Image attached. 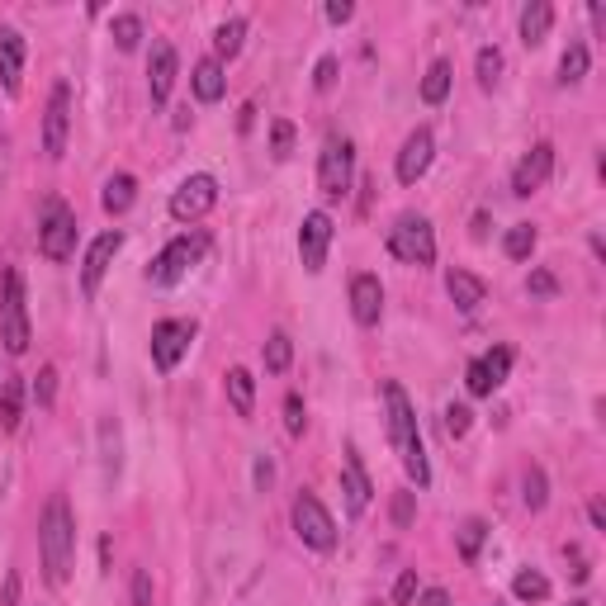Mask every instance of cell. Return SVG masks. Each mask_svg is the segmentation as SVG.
Wrapping results in <instances>:
<instances>
[{"mask_svg": "<svg viewBox=\"0 0 606 606\" xmlns=\"http://www.w3.org/2000/svg\"><path fill=\"white\" fill-rule=\"evenodd\" d=\"M34 398H38V408H53V398H57V365H43V370H38Z\"/></svg>", "mask_w": 606, "mask_h": 606, "instance_id": "cell-39", "label": "cell"}, {"mask_svg": "<svg viewBox=\"0 0 606 606\" xmlns=\"http://www.w3.org/2000/svg\"><path fill=\"white\" fill-rule=\"evenodd\" d=\"M223 389H228L232 412H237V417H251V408H256V379H251L247 370H228Z\"/></svg>", "mask_w": 606, "mask_h": 606, "instance_id": "cell-26", "label": "cell"}, {"mask_svg": "<svg viewBox=\"0 0 606 606\" xmlns=\"http://www.w3.org/2000/svg\"><path fill=\"white\" fill-rule=\"evenodd\" d=\"M289 152H294V124H289V119H275V124H270V157L285 161Z\"/></svg>", "mask_w": 606, "mask_h": 606, "instance_id": "cell-36", "label": "cell"}, {"mask_svg": "<svg viewBox=\"0 0 606 606\" xmlns=\"http://www.w3.org/2000/svg\"><path fill=\"white\" fill-rule=\"evenodd\" d=\"M190 341H195V322H185V318H161L157 327H152V365H157L161 375H171L180 360H185Z\"/></svg>", "mask_w": 606, "mask_h": 606, "instance_id": "cell-9", "label": "cell"}, {"mask_svg": "<svg viewBox=\"0 0 606 606\" xmlns=\"http://www.w3.org/2000/svg\"><path fill=\"white\" fill-rule=\"evenodd\" d=\"M526 289H531V294H540V299H550L554 289H559V280H554L550 270H531V280H526Z\"/></svg>", "mask_w": 606, "mask_h": 606, "instance_id": "cell-44", "label": "cell"}, {"mask_svg": "<svg viewBox=\"0 0 606 606\" xmlns=\"http://www.w3.org/2000/svg\"><path fill=\"white\" fill-rule=\"evenodd\" d=\"M133 606H152V578H147V569L133 573Z\"/></svg>", "mask_w": 606, "mask_h": 606, "instance_id": "cell-46", "label": "cell"}, {"mask_svg": "<svg viewBox=\"0 0 606 606\" xmlns=\"http://www.w3.org/2000/svg\"><path fill=\"white\" fill-rule=\"evenodd\" d=\"M67 128H72V86L57 81L48 95V119H43V152L53 161L67 152Z\"/></svg>", "mask_w": 606, "mask_h": 606, "instance_id": "cell-12", "label": "cell"}, {"mask_svg": "<svg viewBox=\"0 0 606 606\" xmlns=\"http://www.w3.org/2000/svg\"><path fill=\"white\" fill-rule=\"evenodd\" d=\"M38 554H43V573L48 583L62 588L72 578V559H76V517L67 498H53L43 507V521H38Z\"/></svg>", "mask_w": 606, "mask_h": 606, "instance_id": "cell-1", "label": "cell"}, {"mask_svg": "<svg viewBox=\"0 0 606 606\" xmlns=\"http://www.w3.org/2000/svg\"><path fill=\"white\" fill-rule=\"evenodd\" d=\"M313 86H318V90H332V86H337V57H332V53L318 57V67H313Z\"/></svg>", "mask_w": 606, "mask_h": 606, "instance_id": "cell-43", "label": "cell"}, {"mask_svg": "<svg viewBox=\"0 0 606 606\" xmlns=\"http://www.w3.org/2000/svg\"><path fill=\"white\" fill-rule=\"evenodd\" d=\"M332 237H337V228H332V218L322 214V209L303 214V223H299V261H303V270H308V275H322Z\"/></svg>", "mask_w": 606, "mask_h": 606, "instance_id": "cell-11", "label": "cell"}, {"mask_svg": "<svg viewBox=\"0 0 606 606\" xmlns=\"http://www.w3.org/2000/svg\"><path fill=\"white\" fill-rule=\"evenodd\" d=\"M450 81H455V67H450L446 57H436L427 67V76H422V100H427V105H446Z\"/></svg>", "mask_w": 606, "mask_h": 606, "instance_id": "cell-27", "label": "cell"}, {"mask_svg": "<svg viewBox=\"0 0 606 606\" xmlns=\"http://www.w3.org/2000/svg\"><path fill=\"white\" fill-rule=\"evenodd\" d=\"M100 446H105V479L114 483V479H119V464H124V460H119V427H114L109 417L100 422Z\"/></svg>", "mask_w": 606, "mask_h": 606, "instance_id": "cell-33", "label": "cell"}, {"mask_svg": "<svg viewBox=\"0 0 606 606\" xmlns=\"http://www.w3.org/2000/svg\"><path fill=\"white\" fill-rule=\"evenodd\" d=\"M502 251H507L512 261H531V251H535V228H531V223H512L507 237H502Z\"/></svg>", "mask_w": 606, "mask_h": 606, "instance_id": "cell-31", "label": "cell"}, {"mask_svg": "<svg viewBox=\"0 0 606 606\" xmlns=\"http://www.w3.org/2000/svg\"><path fill=\"white\" fill-rule=\"evenodd\" d=\"M114 43H119L124 53H133V48L143 43V19L138 15H114Z\"/></svg>", "mask_w": 606, "mask_h": 606, "instance_id": "cell-34", "label": "cell"}, {"mask_svg": "<svg viewBox=\"0 0 606 606\" xmlns=\"http://www.w3.org/2000/svg\"><path fill=\"white\" fill-rule=\"evenodd\" d=\"M446 294L455 299L460 313H479V303L488 299V285H483L479 275H469V270H450V275H446Z\"/></svg>", "mask_w": 606, "mask_h": 606, "instance_id": "cell-20", "label": "cell"}, {"mask_svg": "<svg viewBox=\"0 0 606 606\" xmlns=\"http://www.w3.org/2000/svg\"><path fill=\"white\" fill-rule=\"evenodd\" d=\"M119 247H124V232H119V228H114V232H105V237H95V242H90V251H86V266H81V289H86V299H95V294H100V280H105L109 261L119 256Z\"/></svg>", "mask_w": 606, "mask_h": 606, "instance_id": "cell-15", "label": "cell"}, {"mask_svg": "<svg viewBox=\"0 0 606 606\" xmlns=\"http://www.w3.org/2000/svg\"><path fill=\"white\" fill-rule=\"evenodd\" d=\"M0 86L19 95L24 86V34L19 29H0Z\"/></svg>", "mask_w": 606, "mask_h": 606, "instance_id": "cell-19", "label": "cell"}, {"mask_svg": "<svg viewBox=\"0 0 606 606\" xmlns=\"http://www.w3.org/2000/svg\"><path fill=\"white\" fill-rule=\"evenodd\" d=\"M204 251H209V237H204V232H180L176 242H166V247H161V256L147 266V280H152L157 289L180 285V280H185V270L195 266Z\"/></svg>", "mask_w": 606, "mask_h": 606, "instance_id": "cell-3", "label": "cell"}, {"mask_svg": "<svg viewBox=\"0 0 606 606\" xmlns=\"http://www.w3.org/2000/svg\"><path fill=\"white\" fill-rule=\"evenodd\" d=\"M303 427H308L303 398H299V393H289V398H285V431H289V436H303Z\"/></svg>", "mask_w": 606, "mask_h": 606, "instance_id": "cell-40", "label": "cell"}, {"mask_svg": "<svg viewBox=\"0 0 606 606\" xmlns=\"http://www.w3.org/2000/svg\"><path fill=\"white\" fill-rule=\"evenodd\" d=\"M550 171H554V147L550 143H535L531 152L517 161V171H512V195H517V199L535 195V190L550 180Z\"/></svg>", "mask_w": 606, "mask_h": 606, "instance_id": "cell-14", "label": "cell"}, {"mask_svg": "<svg viewBox=\"0 0 606 606\" xmlns=\"http://www.w3.org/2000/svg\"><path fill=\"white\" fill-rule=\"evenodd\" d=\"M176 72H180L176 48H171L166 38H161V43H152V57H147V95H152V105H166V100H171Z\"/></svg>", "mask_w": 606, "mask_h": 606, "instance_id": "cell-13", "label": "cell"}, {"mask_svg": "<svg viewBox=\"0 0 606 606\" xmlns=\"http://www.w3.org/2000/svg\"><path fill=\"white\" fill-rule=\"evenodd\" d=\"M483 540H488V521L469 517V521L460 526V559H464V564H474V559H479Z\"/></svg>", "mask_w": 606, "mask_h": 606, "instance_id": "cell-32", "label": "cell"}, {"mask_svg": "<svg viewBox=\"0 0 606 606\" xmlns=\"http://www.w3.org/2000/svg\"><path fill=\"white\" fill-rule=\"evenodd\" d=\"M573 606H588V602H573Z\"/></svg>", "mask_w": 606, "mask_h": 606, "instance_id": "cell-51", "label": "cell"}, {"mask_svg": "<svg viewBox=\"0 0 606 606\" xmlns=\"http://www.w3.org/2000/svg\"><path fill=\"white\" fill-rule=\"evenodd\" d=\"M38 251L48 261H67L76 251V214L62 204V199H48L43 204V218H38Z\"/></svg>", "mask_w": 606, "mask_h": 606, "instance_id": "cell-8", "label": "cell"}, {"mask_svg": "<svg viewBox=\"0 0 606 606\" xmlns=\"http://www.w3.org/2000/svg\"><path fill=\"white\" fill-rule=\"evenodd\" d=\"M521 43L526 48H540L545 38H550V24H554V5L550 0H531V5H521Z\"/></svg>", "mask_w": 606, "mask_h": 606, "instance_id": "cell-21", "label": "cell"}, {"mask_svg": "<svg viewBox=\"0 0 606 606\" xmlns=\"http://www.w3.org/2000/svg\"><path fill=\"white\" fill-rule=\"evenodd\" d=\"M521 488H526L521 498H526V507H531V512H540V507L550 502V493H545V469H540V464H531V469H526Z\"/></svg>", "mask_w": 606, "mask_h": 606, "instance_id": "cell-35", "label": "cell"}, {"mask_svg": "<svg viewBox=\"0 0 606 606\" xmlns=\"http://www.w3.org/2000/svg\"><path fill=\"white\" fill-rule=\"evenodd\" d=\"M261 360H266L270 375H285L289 360H294V341H289V332H270V337H266V351H261Z\"/></svg>", "mask_w": 606, "mask_h": 606, "instance_id": "cell-29", "label": "cell"}, {"mask_svg": "<svg viewBox=\"0 0 606 606\" xmlns=\"http://www.w3.org/2000/svg\"><path fill=\"white\" fill-rule=\"evenodd\" d=\"M588 517H592V526H597V531H606V507H602V502H592Z\"/></svg>", "mask_w": 606, "mask_h": 606, "instance_id": "cell-49", "label": "cell"}, {"mask_svg": "<svg viewBox=\"0 0 606 606\" xmlns=\"http://www.w3.org/2000/svg\"><path fill=\"white\" fill-rule=\"evenodd\" d=\"M412 597H417V569H403L393 583V606H408Z\"/></svg>", "mask_w": 606, "mask_h": 606, "instance_id": "cell-41", "label": "cell"}, {"mask_svg": "<svg viewBox=\"0 0 606 606\" xmlns=\"http://www.w3.org/2000/svg\"><path fill=\"white\" fill-rule=\"evenodd\" d=\"M389 251L403 266H431L436 261V232L422 214H403L389 228Z\"/></svg>", "mask_w": 606, "mask_h": 606, "instance_id": "cell-7", "label": "cell"}, {"mask_svg": "<svg viewBox=\"0 0 606 606\" xmlns=\"http://www.w3.org/2000/svg\"><path fill=\"white\" fill-rule=\"evenodd\" d=\"M214 204H218V180L199 171V176H185L176 185V195H171V218H176V223H195V218H204Z\"/></svg>", "mask_w": 606, "mask_h": 606, "instance_id": "cell-10", "label": "cell"}, {"mask_svg": "<svg viewBox=\"0 0 606 606\" xmlns=\"http://www.w3.org/2000/svg\"><path fill=\"white\" fill-rule=\"evenodd\" d=\"M588 67H592L588 43H583V38H573L569 48H564V57H559V86H578V81L588 76Z\"/></svg>", "mask_w": 606, "mask_h": 606, "instance_id": "cell-24", "label": "cell"}, {"mask_svg": "<svg viewBox=\"0 0 606 606\" xmlns=\"http://www.w3.org/2000/svg\"><path fill=\"white\" fill-rule=\"evenodd\" d=\"M133 199H138V180L128 176V171H119V176L105 180V195H100V204H105V214H128L133 209Z\"/></svg>", "mask_w": 606, "mask_h": 606, "instance_id": "cell-23", "label": "cell"}, {"mask_svg": "<svg viewBox=\"0 0 606 606\" xmlns=\"http://www.w3.org/2000/svg\"><path fill=\"white\" fill-rule=\"evenodd\" d=\"M251 479H256V488H261V493L275 483V464H270V455H256V464H251Z\"/></svg>", "mask_w": 606, "mask_h": 606, "instance_id": "cell-45", "label": "cell"}, {"mask_svg": "<svg viewBox=\"0 0 606 606\" xmlns=\"http://www.w3.org/2000/svg\"><path fill=\"white\" fill-rule=\"evenodd\" d=\"M351 176H356V147H351V138L332 133L318 152V190L327 199H346Z\"/></svg>", "mask_w": 606, "mask_h": 606, "instance_id": "cell-6", "label": "cell"}, {"mask_svg": "<svg viewBox=\"0 0 606 606\" xmlns=\"http://www.w3.org/2000/svg\"><path fill=\"white\" fill-rule=\"evenodd\" d=\"M341 493H346V512L351 517H360L370 507V498H375V483H370L356 450H346V460H341Z\"/></svg>", "mask_w": 606, "mask_h": 606, "instance_id": "cell-17", "label": "cell"}, {"mask_svg": "<svg viewBox=\"0 0 606 606\" xmlns=\"http://www.w3.org/2000/svg\"><path fill=\"white\" fill-rule=\"evenodd\" d=\"M0 341L10 356L29 351V303H24L19 270H5V285H0Z\"/></svg>", "mask_w": 606, "mask_h": 606, "instance_id": "cell-4", "label": "cell"}, {"mask_svg": "<svg viewBox=\"0 0 606 606\" xmlns=\"http://www.w3.org/2000/svg\"><path fill=\"white\" fill-rule=\"evenodd\" d=\"M441 417H446V436H450V441H460L464 431L474 427V412L464 408V403H450V408L441 412Z\"/></svg>", "mask_w": 606, "mask_h": 606, "instance_id": "cell-38", "label": "cell"}, {"mask_svg": "<svg viewBox=\"0 0 606 606\" xmlns=\"http://www.w3.org/2000/svg\"><path fill=\"white\" fill-rule=\"evenodd\" d=\"M502 81V53L498 48H479V86L493 90Z\"/></svg>", "mask_w": 606, "mask_h": 606, "instance_id": "cell-37", "label": "cell"}, {"mask_svg": "<svg viewBox=\"0 0 606 606\" xmlns=\"http://www.w3.org/2000/svg\"><path fill=\"white\" fill-rule=\"evenodd\" d=\"M289 521H294V535H299L308 550H337V521L332 512L318 502V493H299L294 507H289Z\"/></svg>", "mask_w": 606, "mask_h": 606, "instance_id": "cell-5", "label": "cell"}, {"mask_svg": "<svg viewBox=\"0 0 606 606\" xmlns=\"http://www.w3.org/2000/svg\"><path fill=\"white\" fill-rule=\"evenodd\" d=\"M512 592H517V602H545L550 597V578L540 569H521L512 578Z\"/></svg>", "mask_w": 606, "mask_h": 606, "instance_id": "cell-30", "label": "cell"}, {"mask_svg": "<svg viewBox=\"0 0 606 606\" xmlns=\"http://www.w3.org/2000/svg\"><path fill=\"white\" fill-rule=\"evenodd\" d=\"M379 313H384V285H379V275H356L351 280V318L360 327H375Z\"/></svg>", "mask_w": 606, "mask_h": 606, "instance_id": "cell-18", "label": "cell"}, {"mask_svg": "<svg viewBox=\"0 0 606 606\" xmlns=\"http://www.w3.org/2000/svg\"><path fill=\"white\" fill-rule=\"evenodd\" d=\"M431 157H436V138H431V128H417V133H408V143H403V152H398V180L403 185H417V180L427 176Z\"/></svg>", "mask_w": 606, "mask_h": 606, "instance_id": "cell-16", "label": "cell"}, {"mask_svg": "<svg viewBox=\"0 0 606 606\" xmlns=\"http://www.w3.org/2000/svg\"><path fill=\"white\" fill-rule=\"evenodd\" d=\"M474 237H479V242L488 237V214H474Z\"/></svg>", "mask_w": 606, "mask_h": 606, "instance_id": "cell-50", "label": "cell"}, {"mask_svg": "<svg viewBox=\"0 0 606 606\" xmlns=\"http://www.w3.org/2000/svg\"><path fill=\"white\" fill-rule=\"evenodd\" d=\"M351 15H356V5H351V0H332V5H327V19H332V24H346Z\"/></svg>", "mask_w": 606, "mask_h": 606, "instance_id": "cell-47", "label": "cell"}, {"mask_svg": "<svg viewBox=\"0 0 606 606\" xmlns=\"http://www.w3.org/2000/svg\"><path fill=\"white\" fill-rule=\"evenodd\" d=\"M190 86H195V95L204 100V105H214V100H223V90H228L223 62H218V57H204V62H195V76H190Z\"/></svg>", "mask_w": 606, "mask_h": 606, "instance_id": "cell-22", "label": "cell"}, {"mask_svg": "<svg viewBox=\"0 0 606 606\" xmlns=\"http://www.w3.org/2000/svg\"><path fill=\"white\" fill-rule=\"evenodd\" d=\"M417 606H450V597L441 588H431V592H422V602H417Z\"/></svg>", "mask_w": 606, "mask_h": 606, "instance_id": "cell-48", "label": "cell"}, {"mask_svg": "<svg viewBox=\"0 0 606 606\" xmlns=\"http://www.w3.org/2000/svg\"><path fill=\"white\" fill-rule=\"evenodd\" d=\"M384 408H389V441L393 450H398V460H403V469H408V479L417 483V488H427L431 483V469H427V450H422V431H417V412H412L408 393H403V384H384Z\"/></svg>", "mask_w": 606, "mask_h": 606, "instance_id": "cell-2", "label": "cell"}, {"mask_svg": "<svg viewBox=\"0 0 606 606\" xmlns=\"http://www.w3.org/2000/svg\"><path fill=\"white\" fill-rule=\"evenodd\" d=\"M19 417H24V379L10 375V379H0V427L15 431Z\"/></svg>", "mask_w": 606, "mask_h": 606, "instance_id": "cell-25", "label": "cell"}, {"mask_svg": "<svg viewBox=\"0 0 606 606\" xmlns=\"http://www.w3.org/2000/svg\"><path fill=\"white\" fill-rule=\"evenodd\" d=\"M412 517H417V502H412V493H393V526L403 531V526H412Z\"/></svg>", "mask_w": 606, "mask_h": 606, "instance_id": "cell-42", "label": "cell"}, {"mask_svg": "<svg viewBox=\"0 0 606 606\" xmlns=\"http://www.w3.org/2000/svg\"><path fill=\"white\" fill-rule=\"evenodd\" d=\"M242 43H247V19H242V15L223 19V24L214 29V53L218 57H237V53H242Z\"/></svg>", "mask_w": 606, "mask_h": 606, "instance_id": "cell-28", "label": "cell"}]
</instances>
